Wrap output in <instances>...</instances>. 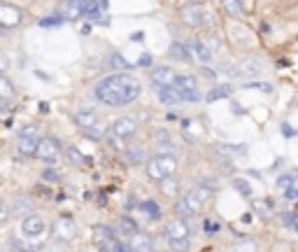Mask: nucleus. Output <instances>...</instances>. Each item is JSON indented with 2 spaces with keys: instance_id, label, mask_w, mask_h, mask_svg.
I'll return each mask as SVG.
<instances>
[{
  "instance_id": "14",
  "label": "nucleus",
  "mask_w": 298,
  "mask_h": 252,
  "mask_svg": "<svg viewBox=\"0 0 298 252\" xmlns=\"http://www.w3.org/2000/svg\"><path fill=\"white\" fill-rule=\"evenodd\" d=\"M172 80H175V70L168 68V66L154 68V70H152V75H149V82L154 84L156 89H158V87H166V84H172Z\"/></svg>"
},
{
  "instance_id": "39",
  "label": "nucleus",
  "mask_w": 298,
  "mask_h": 252,
  "mask_svg": "<svg viewBox=\"0 0 298 252\" xmlns=\"http://www.w3.org/2000/svg\"><path fill=\"white\" fill-rule=\"evenodd\" d=\"M191 191H194V196H196L203 205L208 203V201H210V196H212V191L208 189V187H196V189H191Z\"/></svg>"
},
{
  "instance_id": "54",
  "label": "nucleus",
  "mask_w": 298,
  "mask_h": 252,
  "mask_svg": "<svg viewBox=\"0 0 298 252\" xmlns=\"http://www.w3.org/2000/svg\"><path fill=\"white\" fill-rule=\"evenodd\" d=\"M5 110H7V103H5V101H0V112H5Z\"/></svg>"
},
{
  "instance_id": "49",
  "label": "nucleus",
  "mask_w": 298,
  "mask_h": 252,
  "mask_svg": "<svg viewBox=\"0 0 298 252\" xmlns=\"http://www.w3.org/2000/svg\"><path fill=\"white\" fill-rule=\"evenodd\" d=\"M244 87H250V89H264V91H270V84H261V82H250V84H244Z\"/></svg>"
},
{
  "instance_id": "30",
  "label": "nucleus",
  "mask_w": 298,
  "mask_h": 252,
  "mask_svg": "<svg viewBox=\"0 0 298 252\" xmlns=\"http://www.w3.org/2000/svg\"><path fill=\"white\" fill-rule=\"evenodd\" d=\"M66 154H68V161L70 164H77V166H82V164H91V159H86L84 154H82L77 147H68L66 150Z\"/></svg>"
},
{
  "instance_id": "20",
  "label": "nucleus",
  "mask_w": 298,
  "mask_h": 252,
  "mask_svg": "<svg viewBox=\"0 0 298 252\" xmlns=\"http://www.w3.org/2000/svg\"><path fill=\"white\" fill-rule=\"evenodd\" d=\"M158 101L163 105H177V103H182V96L172 84H166V87H158Z\"/></svg>"
},
{
  "instance_id": "50",
  "label": "nucleus",
  "mask_w": 298,
  "mask_h": 252,
  "mask_svg": "<svg viewBox=\"0 0 298 252\" xmlns=\"http://www.w3.org/2000/svg\"><path fill=\"white\" fill-rule=\"evenodd\" d=\"M280 129H282V133H284L286 138H294V129L286 122H282V126H280Z\"/></svg>"
},
{
  "instance_id": "16",
  "label": "nucleus",
  "mask_w": 298,
  "mask_h": 252,
  "mask_svg": "<svg viewBox=\"0 0 298 252\" xmlns=\"http://www.w3.org/2000/svg\"><path fill=\"white\" fill-rule=\"evenodd\" d=\"M184 47L189 49V56H196L203 66H208V63L212 61V52L203 45V40H191L189 45H184Z\"/></svg>"
},
{
  "instance_id": "35",
  "label": "nucleus",
  "mask_w": 298,
  "mask_h": 252,
  "mask_svg": "<svg viewBox=\"0 0 298 252\" xmlns=\"http://www.w3.org/2000/svg\"><path fill=\"white\" fill-rule=\"evenodd\" d=\"M30 208H33V203H30V198H26V196L16 198V203H14V212H19V215L30 212Z\"/></svg>"
},
{
  "instance_id": "22",
  "label": "nucleus",
  "mask_w": 298,
  "mask_h": 252,
  "mask_svg": "<svg viewBox=\"0 0 298 252\" xmlns=\"http://www.w3.org/2000/svg\"><path fill=\"white\" fill-rule=\"evenodd\" d=\"M108 68L110 70H114V73H126V70L130 68V63L124 59L119 52H112L110 54V59H108Z\"/></svg>"
},
{
  "instance_id": "12",
  "label": "nucleus",
  "mask_w": 298,
  "mask_h": 252,
  "mask_svg": "<svg viewBox=\"0 0 298 252\" xmlns=\"http://www.w3.org/2000/svg\"><path fill=\"white\" fill-rule=\"evenodd\" d=\"M128 247L133 252H152L154 250V240H152L149 233L136 231L133 236H128Z\"/></svg>"
},
{
  "instance_id": "48",
  "label": "nucleus",
  "mask_w": 298,
  "mask_h": 252,
  "mask_svg": "<svg viewBox=\"0 0 298 252\" xmlns=\"http://www.w3.org/2000/svg\"><path fill=\"white\" fill-rule=\"evenodd\" d=\"M110 252H133V250H130L128 245H124V243H119V240H116V243L112 245V250H110Z\"/></svg>"
},
{
  "instance_id": "10",
  "label": "nucleus",
  "mask_w": 298,
  "mask_h": 252,
  "mask_svg": "<svg viewBox=\"0 0 298 252\" xmlns=\"http://www.w3.org/2000/svg\"><path fill=\"white\" fill-rule=\"evenodd\" d=\"M84 5H86V0H66V3L58 7V14H56V17H61L63 21L80 19L82 14H84Z\"/></svg>"
},
{
  "instance_id": "4",
  "label": "nucleus",
  "mask_w": 298,
  "mask_h": 252,
  "mask_svg": "<svg viewBox=\"0 0 298 252\" xmlns=\"http://www.w3.org/2000/svg\"><path fill=\"white\" fill-rule=\"evenodd\" d=\"M35 154H38V159H40V161L56 164V159H58V154H61V140H58V138H54V136L40 138Z\"/></svg>"
},
{
  "instance_id": "34",
  "label": "nucleus",
  "mask_w": 298,
  "mask_h": 252,
  "mask_svg": "<svg viewBox=\"0 0 298 252\" xmlns=\"http://www.w3.org/2000/svg\"><path fill=\"white\" fill-rule=\"evenodd\" d=\"M280 219H282V224H284V226H289L292 231H296V229H298L296 212H294V210H284V212H282V215H280Z\"/></svg>"
},
{
  "instance_id": "43",
  "label": "nucleus",
  "mask_w": 298,
  "mask_h": 252,
  "mask_svg": "<svg viewBox=\"0 0 298 252\" xmlns=\"http://www.w3.org/2000/svg\"><path fill=\"white\" fill-rule=\"evenodd\" d=\"M217 70H219V73H222V75H228V77H236V75H238V73H236V68H233L230 63H226V61H224V63H219V66H217Z\"/></svg>"
},
{
  "instance_id": "38",
  "label": "nucleus",
  "mask_w": 298,
  "mask_h": 252,
  "mask_svg": "<svg viewBox=\"0 0 298 252\" xmlns=\"http://www.w3.org/2000/svg\"><path fill=\"white\" fill-rule=\"evenodd\" d=\"M203 45L210 49L212 54H217L219 49H222V40H219L217 35H205V42H203Z\"/></svg>"
},
{
  "instance_id": "13",
  "label": "nucleus",
  "mask_w": 298,
  "mask_h": 252,
  "mask_svg": "<svg viewBox=\"0 0 298 252\" xmlns=\"http://www.w3.org/2000/svg\"><path fill=\"white\" fill-rule=\"evenodd\" d=\"M172 87L180 91V96L198 94V82H196V77H194V75H175Z\"/></svg>"
},
{
  "instance_id": "28",
  "label": "nucleus",
  "mask_w": 298,
  "mask_h": 252,
  "mask_svg": "<svg viewBox=\"0 0 298 252\" xmlns=\"http://www.w3.org/2000/svg\"><path fill=\"white\" fill-rule=\"evenodd\" d=\"M230 91H233V89H230L228 84H224V87H214L212 91H208V94H205V101L214 103V101H219V98H228Z\"/></svg>"
},
{
  "instance_id": "1",
  "label": "nucleus",
  "mask_w": 298,
  "mask_h": 252,
  "mask_svg": "<svg viewBox=\"0 0 298 252\" xmlns=\"http://www.w3.org/2000/svg\"><path fill=\"white\" fill-rule=\"evenodd\" d=\"M140 96V80L128 73H112L96 84V98L112 108L130 105Z\"/></svg>"
},
{
  "instance_id": "15",
  "label": "nucleus",
  "mask_w": 298,
  "mask_h": 252,
  "mask_svg": "<svg viewBox=\"0 0 298 252\" xmlns=\"http://www.w3.org/2000/svg\"><path fill=\"white\" fill-rule=\"evenodd\" d=\"M203 17H205V12L198 5H191V3H189V5L182 7V19H184V24H186V26L198 28L200 24H203Z\"/></svg>"
},
{
  "instance_id": "7",
  "label": "nucleus",
  "mask_w": 298,
  "mask_h": 252,
  "mask_svg": "<svg viewBox=\"0 0 298 252\" xmlns=\"http://www.w3.org/2000/svg\"><path fill=\"white\" fill-rule=\"evenodd\" d=\"M114 243H116V231H112L110 226H102V224L94 226V245L98 250L110 252Z\"/></svg>"
},
{
  "instance_id": "6",
  "label": "nucleus",
  "mask_w": 298,
  "mask_h": 252,
  "mask_svg": "<svg viewBox=\"0 0 298 252\" xmlns=\"http://www.w3.org/2000/svg\"><path fill=\"white\" fill-rule=\"evenodd\" d=\"M191 236V226L186 219H170L168 224H166V238L168 243H175V240H186Z\"/></svg>"
},
{
  "instance_id": "53",
  "label": "nucleus",
  "mask_w": 298,
  "mask_h": 252,
  "mask_svg": "<svg viewBox=\"0 0 298 252\" xmlns=\"http://www.w3.org/2000/svg\"><path fill=\"white\" fill-rule=\"evenodd\" d=\"M261 33H270V26H268V24H261Z\"/></svg>"
},
{
  "instance_id": "23",
  "label": "nucleus",
  "mask_w": 298,
  "mask_h": 252,
  "mask_svg": "<svg viewBox=\"0 0 298 252\" xmlns=\"http://www.w3.org/2000/svg\"><path fill=\"white\" fill-rule=\"evenodd\" d=\"M124 154H126V161H128L130 166L142 164L144 157H147V154H144V147H142V145H130V147L124 152Z\"/></svg>"
},
{
  "instance_id": "24",
  "label": "nucleus",
  "mask_w": 298,
  "mask_h": 252,
  "mask_svg": "<svg viewBox=\"0 0 298 252\" xmlns=\"http://www.w3.org/2000/svg\"><path fill=\"white\" fill-rule=\"evenodd\" d=\"M222 10L226 14H230V17L240 19V17L244 14V3L242 0H222Z\"/></svg>"
},
{
  "instance_id": "29",
  "label": "nucleus",
  "mask_w": 298,
  "mask_h": 252,
  "mask_svg": "<svg viewBox=\"0 0 298 252\" xmlns=\"http://www.w3.org/2000/svg\"><path fill=\"white\" fill-rule=\"evenodd\" d=\"M14 96H16V91H14L12 82H10L7 77L0 75V101H12Z\"/></svg>"
},
{
  "instance_id": "25",
  "label": "nucleus",
  "mask_w": 298,
  "mask_h": 252,
  "mask_svg": "<svg viewBox=\"0 0 298 252\" xmlns=\"http://www.w3.org/2000/svg\"><path fill=\"white\" fill-rule=\"evenodd\" d=\"M158 187H161V194H166V196H177L180 194V182L175 180V175L163 177L158 182Z\"/></svg>"
},
{
  "instance_id": "2",
  "label": "nucleus",
  "mask_w": 298,
  "mask_h": 252,
  "mask_svg": "<svg viewBox=\"0 0 298 252\" xmlns=\"http://www.w3.org/2000/svg\"><path fill=\"white\" fill-rule=\"evenodd\" d=\"M177 170V159L175 157H163V154H156L152 161L147 164V175L154 180V182H161L163 177L175 175Z\"/></svg>"
},
{
  "instance_id": "51",
  "label": "nucleus",
  "mask_w": 298,
  "mask_h": 252,
  "mask_svg": "<svg viewBox=\"0 0 298 252\" xmlns=\"http://www.w3.org/2000/svg\"><path fill=\"white\" fill-rule=\"evenodd\" d=\"M203 75L208 77V80H217V73H214L212 68H208V66H203Z\"/></svg>"
},
{
  "instance_id": "37",
  "label": "nucleus",
  "mask_w": 298,
  "mask_h": 252,
  "mask_svg": "<svg viewBox=\"0 0 298 252\" xmlns=\"http://www.w3.org/2000/svg\"><path fill=\"white\" fill-rule=\"evenodd\" d=\"M294 184H296V175H294V173H284V175L278 177L280 189H289V187H294Z\"/></svg>"
},
{
  "instance_id": "42",
  "label": "nucleus",
  "mask_w": 298,
  "mask_h": 252,
  "mask_svg": "<svg viewBox=\"0 0 298 252\" xmlns=\"http://www.w3.org/2000/svg\"><path fill=\"white\" fill-rule=\"evenodd\" d=\"M170 247H172V250L175 252H186L191 247V240L186 238V240H175V243H168Z\"/></svg>"
},
{
  "instance_id": "5",
  "label": "nucleus",
  "mask_w": 298,
  "mask_h": 252,
  "mask_svg": "<svg viewBox=\"0 0 298 252\" xmlns=\"http://www.w3.org/2000/svg\"><path fill=\"white\" fill-rule=\"evenodd\" d=\"M21 231H24V236L30 240H38L44 236V231H47V224H44V219L38 215V212H33V215H26L24 217V222H21Z\"/></svg>"
},
{
  "instance_id": "26",
  "label": "nucleus",
  "mask_w": 298,
  "mask_h": 252,
  "mask_svg": "<svg viewBox=\"0 0 298 252\" xmlns=\"http://www.w3.org/2000/svg\"><path fill=\"white\" fill-rule=\"evenodd\" d=\"M136 231H140L136 219L130 217V215H122V217H119V233H124V236H133Z\"/></svg>"
},
{
  "instance_id": "32",
  "label": "nucleus",
  "mask_w": 298,
  "mask_h": 252,
  "mask_svg": "<svg viewBox=\"0 0 298 252\" xmlns=\"http://www.w3.org/2000/svg\"><path fill=\"white\" fill-rule=\"evenodd\" d=\"M233 187H236L244 198H250L252 194H254V191H252V184L247 182V180H242V177H233Z\"/></svg>"
},
{
  "instance_id": "33",
  "label": "nucleus",
  "mask_w": 298,
  "mask_h": 252,
  "mask_svg": "<svg viewBox=\"0 0 298 252\" xmlns=\"http://www.w3.org/2000/svg\"><path fill=\"white\" fill-rule=\"evenodd\" d=\"M233 252H258V245H256V240L242 238L236 247H233Z\"/></svg>"
},
{
  "instance_id": "8",
  "label": "nucleus",
  "mask_w": 298,
  "mask_h": 252,
  "mask_svg": "<svg viewBox=\"0 0 298 252\" xmlns=\"http://www.w3.org/2000/svg\"><path fill=\"white\" fill-rule=\"evenodd\" d=\"M138 131V122L136 117H119L114 124H112V136L119 138V140H128V138L136 136Z\"/></svg>"
},
{
  "instance_id": "19",
  "label": "nucleus",
  "mask_w": 298,
  "mask_h": 252,
  "mask_svg": "<svg viewBox=\"0 0 298 252\" xmlns=\"http://www.w3.org/2000/svg\"><path fill=\"white\" fill-rule=\"evenodd\" d=\"M72 122L77 124L82 131H84V129H91V126H96V124H98V117H96L94 110H77V112H74V117H72Z\"/></svg>"
},
{
  "instance_id": "17",
  "label": "nucleus",
  "mask_w": 298,
  "mask_h": 252,
  "mask_svg": "<svg viewBox=\"0 0 298 252\" xmlns=\"http://www.w3.org/2000/svg\"><path fill=\"white\" fill-rule=\"evenodd\" d=\"M156 154H163V157H175L177 152L172 147V140L166 131H156Z\"/></svg>"
},
{
  "instance_id": "55",
  "label": "nucleus",
  "mask_w": 298,
  "mask_h": 252,
  "mask_svg": "<svg viewBox=\"0 0 298 252\" xmlns=\"http://www.w3.org/2000/svg\"><path fill=\"white\" fill-rule=\"evenodd\" d=\"M198 3H203V0H191V5H198Z\"/></svg>"
},
{
  "instance_id": "41",
  "label": "nucleus",
  "mask_w": 298,
  "mask_h": 252,
  "mask_svg": "<svg viewBox=\"0 0 298 252\" xmlns=\"http://www.w3.org/2000/svg\"><path fill=\"white\" fill-rule=\"evenodd\" d=\"M42 180H44V182H58L61 175H58V170L56 168H47L44 173H42Z\"/></svg>"
},
{
  "instance_id": "21",
  "label": "nucleus",
  "mask_w": 298,
  "mask_h": 252,
  "mask_svg": "<svg viewBox=\"0 0 298 252\" xmlns=\"http://www.w3.org/2000/svg\"><path fill=\"white\" fill-rule=\"evenodd\" d=\"M230 38H233V42H236V45H240V47H247V45H252L250 31H247L244 26H240V24H233V26H230Z\"/></svg>"
},
{
  "instance_id": "44",
  "label": "nucleus",
  "mask_w": 298,
  "mask_h": 252,
  "mask_svg": "<svg viewBox=\"0 0 298 252\" xmlns=\"http://www.w3.org/2000/svg\"><path fill=\"white\" fill-rule=\"evenodd\" d=\"M203 231L208 233V236H214V233L219 231V224H217V222H210V219H205V222H203Z\"/></svg>"
},
{
  "instance_id": "9",
  "label": "nucleus",
  "mask_w": 298,
  "mask_h": 252,
  "mask_svg": "<svg viewBox=\"0 0 298 252\" xmlns=\"http://www.w3.org/2000/svg\"><path fill=\"white\" fill-rule=\"evenodd\" d=\"M77 236V224H74L70 217H61L54 222V238L56 240H63V243H68Z\"/></svg>"
},
{
  "instance_id": "46",
  "label": "nucleus",
  "mask_w": 298,
  "mask_h": 252,
  "mask_svg": "<svg viewBox=\"0 0 298 252\" xmlns=\"http://www.w3.org/2000/svg\"><path fill=\"white\" fill-rule=\"evenodd\" d=\"M10 66H12V63H10V56L0 54V73H7V70H10Z\"/></svg>"
},
{
  "instance_id": "36",
  "label": "nucleus",
  "mask_w": 298,
  "mask_h": 252,
  "mask_svg": "<svg viewBox=\"0 0 298 252\" xmlns=\"http://www.w3.org/2000/svg\"><path fill=\"white\" fill-rule=\"evenodd\" d=\"M84 136H86L88 140H100V138L105 136V129H102L100 124H96L91 129H84Z\"/></svg>"
},
{
  "instance_id": "18",
  "label": "nucleus",
  "mask_w": 298,
  "mask_h": 252,
  "mask_svg": "<svg viewBox=\"0 0 298 252\" xmlns=\"http://www.w3.org/2000/svg\"><path fill=\"white\" fill-rule=\"evenodd\" d=\"M138 210L142 212L149 222H158L161 219V205L156 203L154 198H147V201H140L138 203Z\"/></svg>"
},
{
  "instance_id": "45",
  "label": "nucleus",
  "mask_w": 298,
  "mask_h": 252,
  "mask_svg": "<svg viewBox=\"0 0 298 252\" xmlns=\"http://www.w3.org/2000/svg\"><path fill=\"white\" fill-rule=\"evenodd\" d=\"M152 63H154V59H152V54H147V52H144V54H140V59H138V63H136V66H140V68H149Z\"/></svg>"
},
{
  "instance_id": "3",
  "label": "nucleus",
  "mask_w": 298,
  "mask_h": 252,
  "mask_svg": "<svg viewBox=\"0 0 298 252\" xmlns=\"http://www.w3.org/2000/svg\"><path fill=\"white\" fill-rule=\"evenodd\" d=\"M38 143H40V131L35 124H26L24 129L19 131V138H16V150L24 157H33L35 150H38Z\"/></svg>"
},
{
  "instance_id": "40",
  "label": "nucleus",
  "mask_w": 298,
  "mask_h": 252,
  "mask_svg": "<svg viewBox=\"0 0 298 252\" xmlns=\"http://www.w3.org/2000/svg\"><path fill=\"white\" fill-rule=\"evenodd\" d=\"M61 24H63L61 17H47V19H40L42 28H54V26H61Z\"/></svg>"
},
{
  "instance_id": "31",
  "label": "nucleus",
  "mask_w": 298,
  "mask_h": 252,
  "mask_svg": "<svg viewBox=\"0 0 298 252\" xmlns=\"http://www.w3.org/2000/svg\"><path fill=\"white\" fill-rule=\"evenodd\" d=\"M84 17H88L91 21L100 19V7H98L96 0H86V5H84Z\"/></svg>"
},
{
  "instance_id": "52",
  "label": "nucleus",
  "mask_w": 298,
  "mask_h": 252,
  "mask_svg": "<svg viewBox=\"0 0 298 252\" xmlns=\"http://www.w3.org/2000/svg\"><path fill=\"white\" fill-rule=\"evenodd\" d=\"M10 217V212H7V208H5V203L0 201V222H5V219Z\"/></svg>"
},
{
  "instance_id": "47",
  "label": "nucleus",
  "mask_w": 298,
  "mask_h": 252,
  "mask_svg": "<svg viewBox=\"0 0 298 252\" xmlns=\"http://www.w3.org/2000/svg\"><path fill=\"white\" fill-rule=\"evenodd\" d=\"M284 198H286V201H296V198H298L296 184H294V187H289V189H284Z\"/></svg>"
},
{
  "instance_id": "11",
  "label": "nucleus",
  "mask_w": 298,
  "mask_h": 252,
  "mask_svg": "<svg viewBox=\"0 0 298 252\" xmlns=\"http://www.w3.org/2000/svg\"><path fill=\"white\" fill-rule=\"evenodd\" d=\"M236 73L240 77H256L264 73V63H261L258 56H244L242 61H240V66L236 68Z\"/></svg>"
},
{
  "instance_id": "27",
  "label": "nucleus",
  "mask_w": 298,
  "mask_h": 252,
  "mask_svg": "<svg viewBox=\"0 0 298 252\" xmlns=\"http://www.w3.org/2000/svg\"><path fill=\"white\" fill-rule=\"evenodd\" d=\"M168 56L170 59H175V61H186V59H191L189 49L184 47L182 42H172V45L168 47Z\"/></svg>"
}]
</instances>
